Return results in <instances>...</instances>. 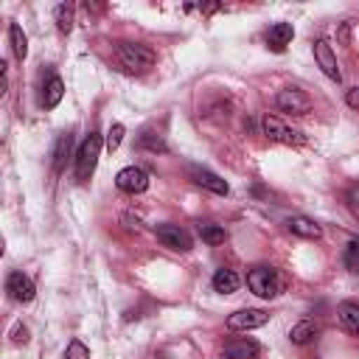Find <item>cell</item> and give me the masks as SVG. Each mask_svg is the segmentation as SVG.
Instances as JSON below:
<instances>
[{"label": "cell", "mask_w": 359, "mask_h": 359, "mask_svg": "<svg viewBox=\"0 0 359 359\" xmlns=\"http://www.w3.org/2000/svg\"><path fill=\"white\" fill-rule=\"evenodd\" d=\"M115 56H118L121 67L129 70V73H146L157 62V53L149 45H140V42H118Z\"/></svg>", "instance_id": "6da1fadb"}, {"label": "cell", "mask_w": 359, "mask_h": 359, "mask_svg": "<svg viewBox=\"0 0 359 359\" xmlns=\"http://www.w3.org/2000/svg\"><path fill=\"white\" fill-rule=\"evenodd\" d=\"M101 135L98 132H90L84 140H81V146H79V151H76V180L79 182H87L90 177H93V171H95V163H98V154H101Z\"/></svg>", "instance_id": "7a4b0ae2"}, {"label": "cell", "mask_w": 359, "mask_h": 359, "mask_svg": "<svg viewBox=\"0 0 359 359\" xmlns=\"http://www.w3.org/2000/svg\"><path fill=\"white\" fill-rule=\"evenodd\" d=\"M247 286L252 294H258L264 300H272L280 294V278L272 266H252L247 272Z\"/></svg>", "instance_id": "3957f363"}, {"label": "cell", "mask_w": 359, "mask_h": 359, "mask_svg": "<svg viewBox=\"0 0 359 359\" xmlns=\"http://www.w3.org/2000/svg\"><path fill=\"white\" fill-rule=\"evenodd\" d=\"M261 132L275 143H286V146H303L306 143V135L300 129H292L289 123H283L278 115H264L261 118Z\"/></svg>", "instance_id": "277c9868"}, {"label": "cell", "mask_w": 359, "mask_h": 359, "mask_svg": "<svg viewBox=\"0 0 359 359\" xmlns=\"http://www.w3.org/2000/svg\"><path fill=\"white\" fill-rule=\"evenodd\" d=\"M154 233H157L160 244H163V247H168V250L188 252V250L194 247L191 233H188L185 227H180V224H157V227H154Z\"/></svg>", "instance_id": "5b68a950"}, {"label": "cell", "mask_w": 359, "mask_h": 359, "mask_svg": "<svg viewBox=\"0 0 359 359\" xmlns=\"http://www.w3.org/2000/svg\"><path fill=\"white\" fill-rule=\"evenodd\" d=\"M275 107L280 112H289V115H306L311 109V98L297 87H286L275 95Z\"/></svg>", "instance_id": "8992f818"}, {"label": "cell", "mask_w": 359, "mask_h": 359, "mask_svg": "<svg viewBox=\"0 0 359 359\" xmlns=\"http://www.w3.org/2000/svg\"><path fill=\"white\" fill-rule=\"evenodd\" d=\"M6 292H8L11 300H17V303H31V300L36 297L34 280H31L25 272H20V269L8 272V278H6Z\"/></svg>", "instance_id": "52a82bcc"}, {"label": "cell", "mask_w": 359, "mask_h": 359, "mask_svg": "<svg viewBox=\"0 0 359 359\" xmlns=\"http://www.w3.org/2000/svg\"><path fill=\"white\" fill-rule=\"evenodd\" d=\"M266 323H269V314L264 309H241V311H233L227 317L230 331H252V328H261Z\"/></svg>", "instance_id": "ba28073f"}, {"label": "cell", "mask_w": 359, "mask_h": 359, "mask_svg": "<svg viewBox=\"0 0 359 359\" xmlns=\"http://www.w3.org/2000/svg\"><path fill=\"white\" fill-rule=\"evenodd\" d=\"M115 185H118L123 194H143V191L149 188V174H146L143 168H137V165H126V168L118 171Z\"/></svg>", "instance_id": "9c48e42d"}, {"label": "cell", "mask_w": 359, "mask_h": 359, "mask_svg": "<svg viewBox=\"0 0 359 359\" xmlns=\"http://www.w3.org/2000/svg\"><path fill=\"white\" fill-rule=\"evenodd\" d=\"M188 177H191L199 188H208V191H213V194H219V196H224V194L230 191V185H227L219 174H213V171H208V168H202V165H188Z\"/></svg>", "instance_id": "30bf717a"}, {"label": "cell", "mask_w": 359, "mask_h": 359, "mask_svg": "<svg viewBox=\"0 0 359 359\" xmlns=\"http://www.w3.org/2000/svg\"><path fill=\"white\" fill-rule=\"evenodd\" d=\"M314 59H317V65L323 67V73H325L331 81H342V73H339V67H337V56H334V50H331V45H328L325 39H317V42H314Z\"/></svg>", "instance_id": "8fae6325"}, {"label": "cell", "mask_w": 359, "mask_h": 359, "mask_svg": "<svg viewBox=\"0 0 359 359\" xmlns=\"http://www.w3.org/2000/svg\"><path fill=\"white\" fill-rule=\"evenodd\" d=\"M224 356H227V359H258V356H261V345H258L255 339H247V337L230 339V342L224 345Z\"/></svg>", "instance_id": "7c38bea8"}, {"label": "cell", "mask_w": 359, "mask_h": 359, "mask_svg": "<svg viewBox=\"0 0 359 359\" xmlns=\"http://www.w3.org/2000/svg\"><path fill=\"white\" fill-rule=\"evenodd\" d=\"M292 36H294V28L289 22H275V25L266 28V45L272 50H278V53L286 50V45L292 42Z\"/></svg>", "instance_id": "4fadbf2b"}, {"label": "cell", "mask_w": 359, "mask_h": 359, "mask_svg": "<svg viewBox=\"0 0 359 359\" xmlns=\"http://www.w3.org/2000/svg\"><path fill=\"white\" fill-rule=\"evenodd\" d=\"M286 224H289V230H292L294 236H300V238H320V236H323V227H320L314 219H309V216H292Z\"/></svg>", "instance_id": "5bb4252c"}, {"label": "cell", "mask_w": 359, "mask_h": 359, "mask_svg": "<svg viewBox=\"0 0 359 359\" xmlns=\"http://www.w3.org/2000/svg\"><path fill=\"white\" fill-rule=\"evenodd\" d=\"M70 154H73V135L65 132V135H59V140H56V146H53V171H56V174L65 171Z\"/></svg>", "instance_id": "9a60e30c"}, {"label": "cell", "mask_w": 359, "mask_h": 359, "mask_svg": "<svg viewBox=\"0 0 359 359\" xmlns=\"http://www.w3.org/2000/svg\"><path fill=\"white\" fill-rule=\"evenodd\" d=\"M62 95H65V81H62L59 76H50V79L45 81V87H42V107H45V109L59 107Z\"/></svg>", "instance_id": "2e32d148"}, {"label": "cell", "mask_w": 359, "mask_h": 359, "mask_svg": "<svg viewBox=\"0 0 359 359\" xmlns=\"http://www.w3.org/2000/svg\"><path fill=\"white\" fill-rule=\"evenodd\" d=\"M317 334H320V325H317L314 320H300L297 325H292L289 339H292V345H306V342H311Z\"/></svg>", "instance_id": "e0dca14e"}, {"label": "cell", "mask_w": 359, "mask_h": 359, "mask_svg": "<svg viewBox=\"0 0 359 359\" xmlns=\"http://www.w3.org/2000/svg\"><path fill=\"white\" fill-rule=\"evenodd\" d=\"M238 286H241V278H238L233 269H216V275H213V289H216L219 294H233Z\"/></svg>", "instance_id": "ac0fdd59"}, {"label": "cell", "mask_w": 359, "mask_h": 359, "mask_svg": "<svg viewBox=\"0 0 359 359\" xmlns=\"http://www.w3.org/2000/svg\"><path fill=\"white\" fill-rule=\"evenodd\" d=\"M8 42H11L14 56L22 62V59L28 56V36H25V31H22L17 22H11V25H8Z\"/></svg>", "instance_id": "d6986e66"}, {"label": "cell", "mask_w": 359, "mask_h": 359, "mask_svg": "<svg viewBox=\"0 0 359 359\" xmlns=\"http://www.w3.org/2000/svg\"><path fill=\"white\" fill-rule=\"evenodd\" d=\"M339 320H342V325H345L351 334L359 337V303H351V300L339 303Z\"/></svg>", "instance_id": "ffe728a7"}, {"label": "cell", "mask_w": 359, "mask_h": 359, "mask_svg": "<svg viewBox=\"0 0 359 359\" xmlns=\"http://www.w3.org/2000/svg\"><path fill=\"white\" fill-rule=\"evenodd\" d=\"M53 20H56V28H59V34H70V31H73V6H67V3L56 6V11H53Z\"/></svg>", "instance_id": "44dd1931"}, {"label": "cell", "mask_w": 359, "mask_h": 359, "mask_svg": "<svg viewBox=\"0 0 359 359\" xmlns=\"http://www.w3.org/2000/svg\"><path fill=\"white\" fill-rule=\"evenodd\" d=\"M137 149H143V151H165L168 146H165V140H163V135H157V132H143L140 137H137Z\"/></svg>", "instance_id": "7402d4cb"}, {"label": "cell", "mask_w": 359, "mask_h": 359, "mask_svg": "<svg viewBox=\"0 0 359 359\" xmlns=\"http://www.w3.org/2000/svg\"><path fill=\"white\" fill-rule=\"evenodd\" d=\"M199 236H202V241H208V244H222V241L227 238L224 227H222V224H213V222H202V224H199Z\"/></svg>", "instance_id": "603a6c76"}, {"label": "cell", "mask_w": 359, "mask_h": 359, "mask_svg": "<svg viewBox=\"0 0 359 359\" xmlns=\"http://www.w3.org/2000/svg\"><path fill=\"white\" fill-rule=\"evenodd\" d=\"M123 123H112L109 126V132H107V140H104V146H107V151H118V146H121V140H123Z\"/></svg>", "instance_id": "cb8c5ba5"}, {"label": "cell", "mask_w": 359, "mask_h": 359, "mask_svg": "<svg viewBox=\"0 0 359 359\" xmlns=\"http://www.w3.org/2000/svg\"><path fill=\"white\" fill-rule=\"evenodd\" d=\"M65 359H90V348L81 339H70L67 351H65Z\"/></svg>", "instance_id": "d4e9b609"}, {"label": "cell", "mask_w": 359, "mask_h": 359, "mask_svg": "<svg viewBox=\"0 0 359 359\" xmlns=\"http://www.w3.org/2000/svg\"><path fill=\"white\" fill-rule=\"evenodd\" d=\"M342 261H345V269H351V272H359V241H351V244L345 247V255H342Z\"/></svg>", "instance_id": "484cf974"}, {"label": "cell", "mask_w": 359, "mask_h": 359, "mask_svg": "<svg viewBox=\"0 0 359 359\" xmlns=\"http://www.w3.org/2000/svg\"><path fill=\"white\" fill-rule=\"evenodd\" d=\"M11 342H14V345H25V342H28V328H25L22 323L14 325V331H11Z\"/></svg>", "instance_id": "4316f807"}, {"label": "cell", "mask_w": 359, "mask_h": 359, "mask_svg": "<svg viewBox=\"0 0 359 359\" xmlns=\"http://www.w3.org/2000/svg\"><path fill=\"white\" fill-rule=\"evenodd\" d=\"M123 224H126V230H132V233H140L143 227H140V219L137 216H132V213H123V219H121Z\"/></svg>", "instance_id": "83f0119b"}, {"label": "cell", "mask_w": 359, "mask_h": 359, "mask_svg": "<svg viewBox=\"0 0 359 359\" xmlns=\"http://www.w3.org/2000/svg\"><path fill=\"white\" fill-rule=\"evenodd\" d=\"M345 104H348L351 109H359V87L348 90V95H345Z\"/></svg>", "instance_id": "f1b7e54d"}, {"label": "cell", "mask_w": 359, "mask_h": 359, "mask_svg": "<svg viewBox=\"0 0 359 359\" xmlns=\"http://www.w3.org/2000/svg\"><path fill=\"white\" fill-rule=\"evenodd\" d=\"M348 202H351V208H353V210H359V182L348 188Z\"/></svg>", "instance_id": "f546056e"}, {"label": "cell", "mask_w": 359, "mask_h": 359, "mask_svg": "<svg viewBox=\"0 0 359 359\" xmlns=\"http://www.w3.org/2000/svg\"><path fill=\"white\" fill-rule=\"evenodd\" d=\"M339 39H342V42H348V22L342 25V31H339Z\"/></svg>", "instance_id": "4dcf8cb0"}]
</instances>
